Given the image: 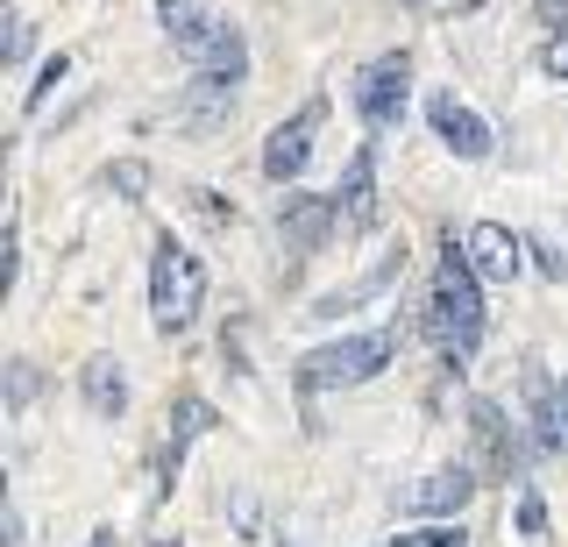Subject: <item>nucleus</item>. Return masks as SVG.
I'll return each instance as SVG.
<instances>
[{
    "label": "nucleus",
    "mask_w": 568,
    "mask_h": 547,
    "mask_svg": "<svg viewBox=\"0 0 568 547\" xmlns=\"http://www.w3.org/2000/svg\"><path fill=\"white\" fill-rule=\"evenodd\" d=\"M469 263H476V277H484V285H511V277H519V263H526V250H519V235H511L505 221H476L469 227Z\"/></svg>",
    "instance_id": "9"
},
{
    "label": "nucleus",
    "mask_w": 568,
    "mask_h": 547,
    "mask_svg": "<svg viewBox=\"0 0 568 547\" xmlns=\"http://www.w3.org/2000/svg\"><path fill=\"white\" fill-rule=\"evenodd\" d=\"M22 58H29V14L8 8V64H22Z\"/></svg>",
    "instance_id": "23"
},
{
    "label": "nucleus",
    "mask_w": 568,
    "mask_h": 547,
    "mask_svg": "<svg viewBox=\"0 0 568 547\" xmlns=\"http://www.w3.org/2000/svg\"><path fill=\"white\" fill-rule=\"evenodd\" d=\"M206 427H213V405H206L200 392H185V398L171 405V440H164V463H156V490L178 484V469H185V448H192Z\"/></svg>",
    "instance_id": "11"
},
{
    "label": "nucleus",
    "mask_w": 568,
    "mask_h": 547,
    "mask_svg": "<svg viewBox=\"0 0 568 547\" xmlns=\"http://www.w3.org/2000/svg\"><path fill=\"white\" fill-rule=\"evenodd\" d=\"M384 547H469V534H462V519H426V526H405V534H390Z\"/></svg>",
    "instance_id": "19"
},
{
    "label": "nucleus",
    "mask_w": 568,
    "mask_h": 547,
    "mask_svg": "<svg viewBox=\"0 0 568 547\" xmlns=\"http://www.w3.org/2000/svg\"><path fill=\"white\" fill-rule=\"evenodd\" d=\"M156 22H164V37L185 50L192 64H200V50L213 43V29H221V14L206 8V0H156Z\"/></svg>",
    "instance_id": "12"
},
{
    "label": "nucleus",
    "mask_w": 568,
    "mask_h": 547,
    "mask_svg": "<svg viewBox=\"0 0 568 547\" xmlns=\"http://www.w3.org/2000/svg\"><path fill=\"white\" fill-rule=\"evenodd\" d=\"M405 93H413V58H405V50H384V58L363 64V79H355V108H363L369 129H390V121L405 114Z\"/></svg>",
    "instance_id": "6"
},
{
    "label": "nucleus",
    "mask_w": 568,
    "mask_h": 547,
    "mask_svg": "<svg viewBox=\"0 0 568 547\" xmlns=\"http://www.w3.org/2000/svg\"><path fill=\"white\" fill-rule=\"evenodd\" d=\"M334 206H342L348 235H369V227H377V150L348 156V179H342V192H334Z\"/></svg>",
    "instance_id": "10"
},
{
    "label": "nucleus",
    "mask_w": 568,
    "mask_h": 547,
    "mask_svg": "<svg viewBox=\"0 0 568 547\" xmlns=\"http://www.w3.org/2000/svg\"><path fill=\"white\" fill-rule=\"evenodd\" d=\"M284 547H298V540H284Z\"/></svg>",
    "instance_id": "30"
},
{
    "label": "nucleus",
    "mask_w": 568,
    "mask_h": 547,
    "mask_svg": "<svg viewBox=\"0 0 568 547\" xmlns=\"http://www.w3.org/2000/svg\"><path fill=\"white\" fill-rule=\"evenodd\" d=\"M242 72H248V43H242V29H235V22H221V29H213V43L200 50V79L242 85Z\"/></svg>",
    "instance_id": "17"
},
{
    "label": "nucleus",
    "mask_w": 568,
    "mask_h": 547,
    "mask_svg": "<svg viewBox=\"0 0 568 547\" xmlns=\"http://www.w3.org/2000/svg\"><path fill=\"white\" fill-rule=\"evenodd\" d=\"M519 534L532 547H547V505H540V490H519Z\"/></svg>",
    "instance_id": "21"
},
{
    "label": "nucleus",
    "mask_w": 568,
    "mask_h": 547,
    "mask_svg": "<svg viewBox=\"0 0 568 547\" xmlns=\"http://www.w3.org/2000/svg\"><path fill=\"white\" fill-rule=\"evenodd\" d=\"M93 547H114V534H93Z\"/></svg>",
    "instance_id": "28"
},
{
    "label": "nucleus",
    "mask_w": 568,
    "mask_h": 547,
    "mask_svg": "<svg viewBox=\"0 0 568 547\" xmlns=\"http://www.w3.org/2000/svg\"><path fill=\"white\" fill-rule=\"evenodd\" d=\"M426 313H434V348L455 369H469L476 348H484V292H476L469 250H455V242H440V256H434V292H426Z\"/></svg>",
    "instance_id": "1"
},
{
    "label": "nucleus",
    "mask_w": 568,
    "mask_h": 547,
    "mask_svg": "<svg viewBox=\"0 0 568 547\" xmlns=\"http://www.w3.org/2000/svg\"><path fill=\"white\" fill-rule=\"evenodd\" d=\"M320 121H327V100H306L292 121H277L271 129V143H263V179H298L306 171V156H313V143H320Z\"/></svg>",
    "instance_id": "7"
},
{
    "label": "nucleus",
    "mask_w": 568,
    "mask_h": 547,
    "mask_svg": "<svg viewBox=\"0 0 568 547\" xmlns=\"http://www.w3.org/2000/svg\"><path fill=\"white\" fill-rule=\"evenodd\" d=\"M469 463L490 476V484H511V476L526 469V448H519V427H511V413L497 398H469Z\"/></svg>",
    "instance_id": "4"
},
{
    "label": "nucleus",
    "mask_w": 568,
    "mask_h": 547,
    "mask_svg": "<svg viewBox=\"0 0 568 547\" xmlns=\"http://www.w3.org/2000/svg\"><path fill=\"white\" fill-rule=\"evenodd\" d=\"M150 547H178V534H171V540H164V534H156V540H150Z\"/></svg>",
    "instance_id": "27"
},
{
    "label": "nucleus",
    "mask_w": 568,
    "mask_h": 547,
    "mask_svg": "<svg viewBox=\"0 0 568 547\" xmlns=\"http://www.w3.org/2000/svg\"><path fill=\"white\" fill-rule=\"evenodd\" d=\"M235 114V85H221V79H200L185 100H178V121H185L192 135H206V129H221V121Z\"/></svg>",
    "instance_id": "16"
},
{
    "label": "nucleus",
    "mask_w": 568,
    "mask_h": 547,
    "mask_svg": "<svg viewBox=\"0 0 568 547\" xmlns=\"http://www.w3.org/2000/svg\"><path fill=\"white\" fill-rule=\"evenodd\" d=\"M413 8H426V0H413Z\"/></svg>",
    "instance_id": "29"
},
{
    "label": "nucleus",
    "mask_w": 568,
    "mask_h": 547,
    "mask_svg": "<svg viewBox=\"0 0 568 547\" xmlns=\"http://www.w3.org/2000/svg\"><path fill=\"white\" fill-rule=\"evenodd\" d=\"M540 14L547 22H568V0H540Z\"/></svg>",
    "instance_id": "25"
},
{
    "label": "nucleus",
    "mask_w": 568,
    "mask_h": 547,
    "mask_svg": "<svg viewBox=\"0 0 568 547\" xmlns=\"http://www.w3.org/2000/svg\"><path fill=\"white\" fill-rule=\"evenodd\" d=\"M398 271H405V250L377 256V271H369V277H355V285H348L342 298H320V321H327V313H342V306H363V298H377V292L390 285V277H398Z\"/></svg>",
    "instance_id": "18"
},
{
    "label": "nucleus",
    "mask_w": 568,
    "mask_h": 547,
    "mask_svg": "<svg viewBox=\"0 0 568 547\" xmlns=\"http://www.w3.org/2000/svg\"><path fill=\"white\" fill-rule=\"evenodd\" d=\"M200 298H206L200 256H192L178 235H164L156 256H150V321H156V334H185L200 321Z\"/></svg>",
    "instance_id": "2"
},
{
    "label": "nucleus",
    "mask_w": 568,
    "mask_h": 547,
    "mask_svg": "<svg viewBox=\"0 0 568 547\" xmlns=\"http://www.w3.org/2000/svg\"><path fill=\"white\" fill-rule=\"evenodd\" d=\"M426 121H434V135L448 143L455 156H490V121L469 108V100L455 93H426Z\"/></svg>",
    "instance_id": "8"
},
{
    "label": "nucleus",
    "mask_w": 568,
    "mask_h": 547,
    "mask_svg": "<svg viewBox=\"0 0 568 547\" xmlns=\"http://www.w3.org/2000/svg\"><path fill=\"white\" fill-rule=\"evenodd\" d=\"M64 72H71V58H64V50H58V58H43V72H36V85H29V100H22V108L36 114V108H43V100L64 85Z\"/></svg>",
    "instance_id": "20"
},
{
    "label": "nucleus",
    "mask_w": 568,
    "mask_h": 547,
    "mask_svg": "<svg viewBox=\"0 0 568 547\" xmlns=\"http://www.w3.org/2000/svg\"><path fill=\"white\" fill-rule=\"evenodd\" d=\"M334 221H342V206H327V200H306V192H292V200H284V214H277V227L292 235V256H313L320 242L334 235Z\"/></svg>",
    "instance_id": "13"
},
{
    "label": "nucleus",
    "mask_w": 568,
    "mask_h": 547,
    "mask_svg": "<svg viewBox=\"0 0 568 547\" xmlns=\"http://www.w3.org/2000/svg\"><path fill=\"white\" fill-rule=\"evenodd\" d=\"M526 419H532V434H540V448H568V434H561V384H547L540 363H526Z\"/></svg>",
    "instance_id": "15"
},
{
    "label": "nucleus",
    "mask_w": 568,
    "mask_h": 547,
    "mask_svg": "<svg viewBox=\"0 0 568 547\" xmlns=\"http://www.w3.org/2000/svg\"><path fill=\"white\" fill-rule=\"evenodd\" d=\"M8 384H14V405H22V398L36 392V369H29V363H14V377H8Z\"/></svg>",
    "instance_id": "24"
},
{
    "label": "nucleus",
    "mask_w": 568,
    "mask_h": 547,
    "mask_svg": "<svg viewBox=\"0 0 568 547\" xmlns=\"http://www.w3.org/2000/svg\"><path fill=\"white\" fill-rule=\"evenodd\" d=\"M476 484H484L476 463H440V469H426L419 484L398 490V511L405 519H462V505L476 498Z\"/></svg>",
    "instance_id": "5"
},
{
    "label": "nucleus",
    "mask_w": 568,
    "mask_h": 547,
    "mask_svg": "<svg viewBox=\"0 0 568 547\" xmlns=\"http://www.w3.org/2000/svg\"><path fill=\"white\" fill-rule=\"evenodd\" d=\"M540 64H547V79H561V85H568V22L555 29V37H547V50H540Z\"/></svg>",
    "instance_id": "22"
},
{
    "label": "nucleus",
    "mask_w": 568,
    "mask_h": 547,
    "mask_svg": "<svg viewBox=\"0 0 568 547\" xmlns=\"http://www.w3.org/2000/svg\"><path fill=\"white\" fill-rule=\"evenodd\" d=\"M79 392H85V405H93L100 419H121L129 413V369H121L114 356H93L79 369Z\"/></svg>",
    "instance_id": "14"
},
{
    "label": "nucleus",
    "mask_w": 568,
    "mask_h": 547,
    "mask_svg": "<svg viewBox=\"0 0 568 547\" xmlns=\"http://www.w3.org/2000/svg\"><path fill=\"white\" fill-rule=\"evenodd\" d=\"M561 434H568V377H561Z\"/></svg>",
    "instance_id": "26"
},
{
    "label": "nucleus",
    "mask_w": 568,
    "mask_h": 547,
    "mask_svg": "<svg viewBox=\"0 0 568 547\" xmlns=\"http://www.w3.org/2000/svg\"><path fill=\"white\" fill-rule=\"evenodd\" d=\"M390 348H398V327L342 334V342L313 348L306 369H298V384H306V392H348V384H369V377H377V369L390 363Z\"/></svg>",
    "instance_id": "3"
}]
</instances>
